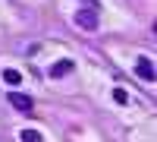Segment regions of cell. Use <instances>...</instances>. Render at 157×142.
Returning <instances> with one entry per match:
<instances>
[{
  "label": "cell",
  "mask_w": 157,
  "mask_h": 142,
  "mask_svg": "<svg viewBox=\"0 0 157 142\" xmlns=\"http://www.w3.org/2000/svg\"><path fill=\"white\" fill-rule=\"evenodd\" d=\"M3 82H6V85H19V82H22V76H19L16 70H3Z\"/></svg>",
  "instance_id": "cell-5"
},
{
  "label": "cell",
  "mask_w": 157,
  "mask_h": 142,
  "mask_svg": "<svg viewBox=\"0 0 157 142\" xmlns=\"http://www.w3.org/2000/svg\"><path fill=\"white\" fill-rule=\"evenodd\" d=\"M75 25H78V29H88V32H94V29H98V16H94L91 10H82V13L75 16Z\"/></svg>",
  "instance_id": "cell-2"
},
{
  "label": "cell",
  "mask_w": 157,
  "mask_h": 142,
  "mask_svg": "<svg viewBox=\"0 0 157 142\" xmlns=\"http://www.w3.org/2000/svg\"><path fill=\"white\" fill-rule=\"evenodd\" d=\"M113 98H116V101H120V104H126V101H129V95L123 92V88H116V92H113Z\"/></svg>",
  "instance_id": "cell-7"
},
{
  "label": "cell",
  "mask_w": 157,
  "mask_h": 142,
  "mask_svg": "<svg viewBox=\"0 0 157 142\" xmlns=\"http://www.w3.org/2000/svg\"><path fill=\"white\" fill-rule=\"evenodd\" d=\"M72 70V60H57L54 67H50V79H60V76H66Z\"/></svg>",
  "instance_id": "cell-4"
},
{
  "label": "cell",
  "mask_w": 157,
  "mask_h": 142,
  "mask_svg": "<svg viewBox=\"0 0 157 142\" xmlns=\"http://www.w3.org/2000/svg\"><path fill=\"white\" fill-rule=\"evenodd\" d=\"M135 73H138L145 82H151V79H154V67H151V60H148V57H141V60H138V67H135Z\"/></svg>",
  "instance_id": "cell-3"
},
{
  "label": "cell",
  "mask_w": 157,
  "mask_h": 142,
  "mask_svg": "<svg viewBox=\"0 0 157 142\" xmlns=\"http://www.w3.org/2000/svg\"><path fill=\"white\" fill-rule=\"evenodd\" d=\"M10 104L16 108V111H22V114H29V111L35 108V101H32L29 95H19V92H10Z\"/></svg>",
  "instance_id": "cell-1"
},
{
  "label": "cell",
  "mask_w": 157,
  "mask_h": 142,
  "mask_svg": "<svg viewBox=\"0 0 157 142\" xmlns=\"http://www.w3.org/2000/svg\"><path fill=\"white\" fill-rule=\"evenodd\" d=\"M22 142H44V139H41L38 130H25V133H22Z\"/></svg>",
  "instance_id": "cell-6"
}]
</instances>
